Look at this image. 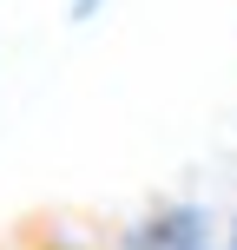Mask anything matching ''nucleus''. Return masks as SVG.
<instances>
[{
	"label": "nucleus",
	"instance_id": "nucleus-4",
	"mask_svg": "<svg viewBox=\"0 0 237 250\" xmlns=\"http://www.w3.org/2000/svg\"><path fill=\"white\" fill-rule=\"evenodd\" d=\"M60 250H86V244H60Z\"/></svg>",
	"mask_w": 237,
	"mask_h": 250
},
{
	"label": "nucleus",
	"instance_id": "nucleus-2",
	"mask_svg": "<svg viewBox=\"0 0 237 250\" xmlns=\"http://www.w3.org/2000/svg\"><path fill=\"white\" fill-rule=\"evenodd\" d=\"M99 7H106V0H66V20H92Z\"/></svg>",
	"mask_w": 237,
	"mask_h": 250
},
{
	"label": "nucleus",
	"instance_id": "nucleus-1",
	"mask_svg": "<svg viewBox=\"0 0 237 250\" xmlns=\"http://www.w3.org/2000/svg\"><path fill=\"white\" fill-rule=\"evenodd\" d=\"M112 250H224V217L198 198H151L112 230Z\"/></svg>",
	"mask_w": 237,
	"mask_h": 250
},
{
	"label": "nucleus",
	"instance_id": "nucleus-3",
	"mask_svg": "<svg viewBox=\"0 0 237 250\" xmlns=\"http://www.w3.org/2000/svg\"><path fill=\"white\" fill-rule=\"evenodd\" d=\"M224 250H237V204L224 211Z\"/></svg>",
	"mask_w": 237,
	"mask_h": 250
}]
</instances>
